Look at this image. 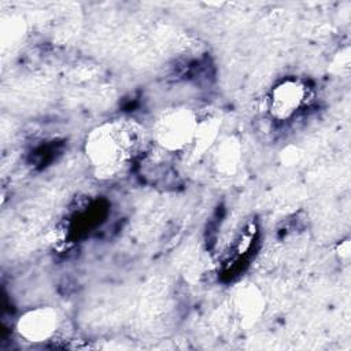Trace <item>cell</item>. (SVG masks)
I'll return each mask as SVG.
<instances>
[{
	"mask_svg": "<svg viewBox=\"0 0 351 351\" xmlns=\"http://www.w3.org/2000/svg\"><path fill=\"white\" fill-rule=\"evenodd\" d=\"M263 306H265V300L262 293L251 284L240 288L234 293L233 307L239 318H241L243 321L256 319L262 314L265 308Z\"/></svg>",
	"mask_w": 351,
	"mask_h": 351,
	"instance_id": "7",
	"label": "cell"
},
{
	"mask_svg": "<svg viewBox=\"0 0 351 351\" xmlns=\"http://www.w3.org/2000/svg\"><path fill=\"white\" fill-rule=\"evenodd\" d=\"M60 318L55 308L48 306L34 307L19 315L16 333L30 343H43L53 337L59 329Z\"/></svg>",
	"mask_w": 351,
	"mask_h": 351,
	"instance_id": "4",
	"label": "cell"
},
{
	"mask_svg": "<svg viewBox=\"0 0 351 351\" xmlns=\"http://www.w3.org/2000/svg\"><path fill=\"white\" fill-rule=\"evenodd\" d=\"M219 130L221 118L218 115L206 114L203 117H199L192 144L188 148L189 154L193 158H199L204 155L207 151L210 152L215 143L219 140Z\"/></svg>",
	"mask_w": 351,
	"mask_h": 351,
	"instance_id": "5",
	"label": "cell"
},
{
	"mask_svg": "<svg viewBox=\"0 0 351 351\" xmlns=\"http://www.w3.org/2000/svg\"><path fill=\"white\" fill-rule=\"evenodd\" d=\"M308 100V86L304 81L288 77L278 82L270 92L267 107L270 114L280 121L292 118Z\"/></svg>",
	"mask_w": 351,
	"mask_h": 351,
	"instance_id": "3",
	"label": "cell"
},
{
	"mask_svg": "<svg viewBox=\"0 0 351 351\" xmlns=\"http://www.w3.org/2000/svg\"><path fill=\"white\" fill-rule=\"evenodd\" d=\"M144 133L130 119H115L95 128L86 137L85 155L100 177L125 170L143 147Z\"/></svg>",
	"mask_w": 351,
	"mask_h": 351,
	"instance_id": "1",
	"label": "cell"
},
{
	"mask_svg": "<svg viewBox=\"0 0 351 351\" xmlns=\"http://www.w3.org/2000/svg\"><path fill=\"white\" fill-rule=\"evenodd\" d=\"M213 154L214 169L223 176L233 174L241 160V145L234 137L218 140L210 151Z\"/></svg>",
	"mask_w": 351,
	"mask_h": 351,
	"instance_id": "6",
	"label": "cell"
},
{
	"mask_svg": "<svg viewBox=\"0 0 351 351\" xmlns=\"http://www.w3.org/2000/svg\"><path fill=\"white\" fill-rule=\"evenodd\" d=\"M199 115L186 107L166 110L154 125V140L167 152L188 151L192 144Z\"/></svg>",
	"mask_w": 351,
	"mask_h": 351,
	"instance_id": "2",
	"label": "cell"
}]
</instances>
